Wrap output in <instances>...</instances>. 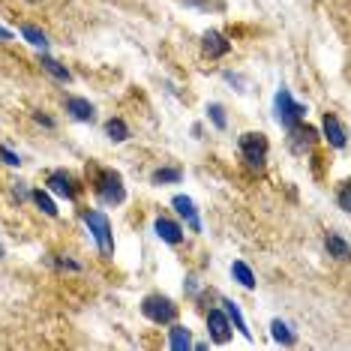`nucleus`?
<instances>
[{
    "mask_svg": "<svg viewBox=\"0 0 351 351\" xmlns=\"http://www.w3.org/2000/svg\"><path fill=\"white\" fill-rule=\"evenodd\" d=\"M171 207L178 210L180 219H186V226L193 228L195 234L202 231V217H198V207H195V202H193L189 195H174V198H171Z\"/></svg>",
    "mask_w": 351,
    "mask_h": 351,
    "instance_id": "obj_10",
    "label": "nucleus"
},
{
    "mask_svg": "<svg viewBox=\"0 0 351 351\" xmlns=\"http://www.w3.org/2000/svg\"><path fill=\"white\" fill-rule=\"evenodd\" d=\"M222 306H226V309H222V313L228 315V322L234 324V330L241 333L243 339H252V330H250V324H246V318H243V313H241V306H237L234 300H228V298L222 300Z\"/></svg>",
    "mask_w": 351,
    "mask_h": 351,
    "instance_id": "obj_14",
    "label": "nucleus"
},
{
    "mask_svg": "<svg viewBox=\"0 0 351 351\" xmlns=\"http://www.w3.org/2000/svg\"><path fill=\"white\" fill-rule=\"evenodd\" d=\"M324 250L330 252V258H339V261L348 258V241L342 234H333V231L324 237Z\"/></svg>",
    "mask_w": 351,
    "mask_h": 351,
    "instance_id": "obj_17",
    "label": "nucleus"
},
{
    "mask_svg": "<svg viewBox=\"0 0 351 351\" xmlns=\"http://www.w3.org/2000/svg\"><path fill=\"white\" fill-rule=\"evenodd\" d=\"M106 135H108L111 141H117V145H121V141L130 138V126H126L121 117H111V121L106 123Z\"/></svg>",
    "mask_w": 351,
    "mask_h": 351,
    "instance_id": "obj_22",
    "label": "nucleus"
},
{
    "mask_svg": "<svg viewBox=\"0 0 351 351\" xmlns=\"http://www.w3.org/2000/svg\"><path fill=\"white\" fill-rule=\"evenodd\" d=\"M82 217H84V226L90 228L93 243H97L99 255H102V258H111V255H114V234H111L108 217L102 210H84Z\"/></svg>",
    "mask_w": 351,
    "mask_h": 351,
    "instance_id": "obj_2",
    "label": "nucleus"
},
{
    "mask_svg": "<svg viewBox=\"0 0 351 351\" xmlns=\"http://www.w3.org/2000/svg\"><path fill=\"white\" fill-rule=\"evenodd\" d=\"M54 265H58V267H66V270H82V267L75 265V261H69V258H58Z\"/></svg>",
    "mask_w": 351,
    "mask_h": 351,
    "instance_id": "obj_30",
    "label": "nucleus"
},
{
    "mask_svg": "<svg viewBox=\"0 0 351 351\" xmlns=\"http://www.w3.org/2000/svg\"><path fill=\"white\" fill-rule=\"evenodd\" d=\"M315 141H318V130H313V126H306V123H298L289 130V147H291V154H298V156H306L309 150L315 147Z\"/></svg>",
    "mask_w": 351,
    "mask_h": 351,
    "instance_id": "obj_6",
    "label": "nucleus"
},
{
    "mask_svg": "<svg viewBox=\"0 0 351 351\" xmlns=\"http://www.w3.org/2000/svg\"><path fill=\"white\" fill-rule=\"evenodd\" d=\"M274 114H276V123L282 126V130H291V126L303 123V117H306V106L291 97L289 87H279L276 97H274Z\"/></svg>",
    "mask_w": 351,
    "mask_h": 351,
    "instance_id": "obj_1",
    "label": "nucleus"
},
{
    "mask_svg": "<svg viewBox=\"0 0 351 351\" xmlns=\"http://www.w3.org/2000/svg\"><path fill=\"white\" fill-rule=\"evenodd\" d=\"M34 121H36V123H43L45 130H54V121H51V117H45L43 111H39V114H34Z\"/></svg>",
    "mask_w": 351,
    "mask_h": 351,
    "instance_id": "obj_29",
    "label": "nucleus"
},
{
    "mask_svg": "<svg viewBox=\"0 0 351 351\" xmlns=\"http://www.w3.org/2000/svg\"><path fill=\"white\" fill-rule=\"evenodd\" d=\"M12 39V30L10 27H0V43H10Z\"/></svg>",
    "mask_w": 351,
    "mask_h": 351,
    "instance_id": "obj_31",
    "label": "nucleus"
},
{
    "mask_svg": "<svg viewBox=\"0 0 351 351\" xmlns=\"http://www.w3.org/2000/svg\"><path fill=\"white\" fill-rule=\"evenodd\" d=\"M154 231H156V237L162 243H169V246H178V243H183V228L178 226L174 219H169V217H156V222H154Z\"/></svg>",
    "mask_w": 351,
    "mask_h": 351,
    "instance_id": "obj_12",
    "label": "nucleus"
},
{
    "mask_svg": "<svg viewBox=\"0 0 351 351\" xmlns=\"http://www.w3.org/2000/svg\"><path fill=\"white\" fill-rule=\"evenodd\" d=\"M237 147H241V156L246 159L250 169H265V162H267V138L261 132H243L241 141H237Z\"/></svg>",
    "mask_w": 351,
    "mask_h": 351,
    "instance_id": "obj_5",
    "label": "nucleus"
},
{
    "mask_svg": "<svg viewBox=\"0 0 351 351\" xmlns=\"http://www.w3.org/2000/svg\"><path fill=\"white\" fill-rule=\"evenodd\" d=\"M30 198H34V204L39 207V210H43L45 213V217H58V204H54V198H51V193H49V189H34V193H30Z\"/></svg>",
    "mask_w": 351,
    "mask_h": 351,
    "instance_id": "obj_19",
    "label": "nucleus"
},
{
    "mask_svg": "<svg viewBox=\"0 0 351 351\" xmlns=\"http://www.w3.org/2000/svg\"><path fill=\"white\" fill-rule=\"evenodd\" d=\"M141 313H145V318L154 324L178 322V306H174V300L165 298V294H147V298L141 300Z\"/></svg>",
    "mask_w": 351,
    "mask_h": 351,
    "instance_id": "obj_4",
    "label": "nucleus"
},
{
    "mask_svg": "<svg viewBox=\"0 0 351 351\" xmlns=\"http://www.w3.org/2000/svg\"><path fill=\"white\" fill-rule=\"evenodd\" d=\"M207 117H210V123L217 126V130H228V117H226V108H222L219 102H210V106H207Z\"/></svg>",
    "mask_w": 351,
    "mask_h": 351,
    "instance_id": "obj_24",
    "label": "nucleus"
},
{
    "mask_svg": "<svg viewBox=\"0 0 351 351\" xmlns=\"http://www.w3.org/2000/svg\"><path fill=\"white\" fill-rule=\"evenodd\" d=\"M21 36L27 39L30 45H34V49H43V51H49V36L43 34V30L39 27H34V25H25L21 27Z\"/></svg>",
    "mask_w": 351,
    "mask_h": 351,
    "instance_id": "obj_23",
    "label": "nucleus"
},
{
    "mask_svg": "<svg viewBox=\"0 0 351 351\" xmlns=\"http://www.w3.org/2000/svg\"><path fill=\"white\" fill-rule=\"evenodd\" d=\"M339 207H342V210H351V195H348V183H342V186H339Z\"/></svg>",
    "mask_w": 351,
    "mask_h": 351,
    "instance_id": "obj_26",
    "label": "nucleus"
},
{
    "mask_svg": "<svg viewBox=\"0 0 351 351\" xmlns=\"http://www.w3.org/2000/svg\"><path fill=\"white\" fill-rule=\"evenodd\" d=\"M202 51L210 60H219V58H226V54L231 51V43L219 34V30H207V34L202 36Z\"/></svg>",
    "mask_w": 351,
    "mask_h": 351,
    "instance_id": "obj_11",
    "label": "nucleus"
},
{
    "mask_svg": "<svg viewBox=\"0 0 351 351\" xmlns=\"http://www.w3.org/2000/svg\"><path fill=\"white\" fill-rule=\"evenodd\" d=\"M180 180H183L180 169H156L150 174V183H154V186H169V183H180Z\"/></svg>",
    "mask_w": 351,
    "mask_h": 351,
    "instance_id": "obj_21",
    "label": "nucleus"
},
{
    "mask_svg": "<svg viewBox=\"0 0 351 351\" xmlns=\"http://www.w3.org/2000/svg\"><path fill=\"white\" fill-rule=\"evenodd\" d=\"M27 3H30V0H27Z\"/></svg>",
    "mask_w": 351,
    "mask_h": 351,
    "instance_id": "obj_33",
    "label": "nucleus"
},
{
    "mask_svg": "<svg viewBox=\"0 0 351 351\" xmlns=\"http://www.w3.org/2000/svg\"><path fill=\"white\" fill-rule=\"evenodd\" d=\"M231 276H234L243 289H255V274L246 261H234V265H231Z\"/></svg>",
    "mask_w": 351,
    "mask_h": 351,
    "instance_id": "obj_20",
    "label": "nucleus"
},
{
    "mask_svg": "<svg viewBox=\"0 0 351 351\" xmlns=\"http://www.w3.org/2000/svg\"><path fill=\"white\" fill-rule=\"evenodd\" d=\"M93 189H97V198L102 204H123L126 202V186H123V178L117 174L114 169H102L97 174V180H93Z\"/></svg>",
    "mask_w": 351,
    "mask_h": 351,
    "instance_id": "obj_3",
    "label": "nucleus"
},
{
    "mask_svg": "<svg viewBox=\"0 0 351 351\" xmlns=\"http://www.w3.org/2000/svg\"><path fill=\"white\" fill-rule=\"evenodd\" d=\"M169 348H171V351H189V348H193V333H189V327H180V324L171 322Z\"/></svg>",
    "mask_w": 351,
    "mask_h": 351,
    "instance_id": "obj_15",
    "label": "nucleus"
},
{
    "mask_svg": "<svg viewBox=\"0 0 351 351\" xmlns=\"http://www.w3.org/2000/svg\"><path fill=\"white\" fill-rule=\"evenodd\" d=\"M322 130H324V138H327V145L330 147H337L342 150L348 145V132H346V126H342V121L333 111H327V114L322 117Z\"/></svg>",
    "mask_w": 351,
    "mask_h": 351,
    "instance_id": "obj_9",
    "label": "nucleus"
},
{
    "mask_svg": "<svg viewBox=\"0 0 351 351\" xmlns=\"http://www.w3.org/2000/svg\"><path fill=\"white\" fill-rule=\"evenodd\" d=\"M27 183H15V189H12V193H15V198H19V202H25V198H30V193H27Z\"/></svg>",
    "mask_w": 351,
    "mask_h": 351,
    "instance_id": "obj_28",
    "label": "nucleus"
},
{
    "mask_svg": "<svg viewBox=\"0 0 351 351\" xmlns=\"http://www.w3.org/2000/svg\"><path fill=\"white\" fill-rule=\"evenodd\" d=\"M270 337H274V339L279 342V346H294V342H298V337H294V330L282 322V318H274V322H270Z\"/></svg>",
    "mask_w": 351,
    "mask_h": 351,
    "instance_id": "obj_18",
    "label": "nucleus"
},
{
    "mask_svg": "<svg viewBox=\"0 0 351 351\" xmlns=\"http://www.w3.org/2000/svg\"><path fill=\"white\" fill-rule=\"evenodd\" d=\"M0 258H3V246H0Z\"/></svg>",
    "mask_w": 351,
    "mask_h": 351,
    "instance_id": "obj_32",
    "label": "nucleus"
},
{
    "mask_svg": "<svg viewBox=\"0 0 351 351\" xmlns=\"http://www.w3.org/2000/svg\"><path fill=\"white\" fill-rule=\"evenodd\" d=\"M198 291H202V285H198V279H195V276H186V294H193V298H195Z\"/></svg>",
    "mask_w": 351,
    "mask_h": 351,
    "instance_id": "obj_27",
    "label": "nucleus"
},
{
    "mask_svg": "<svg viewBox=\"0 0 351 351\" xmlns=\"http://www.w3.org/2000/svg\"><path fill=\"white\" fill-rule=\"evenodd\" d=\"M0 159H3L6 165H12V169H19V165H21V156H19V154H12V150H10V147H3V145H0Z\"/></svg>",
    "mask_w": 351,
    "mask_h": 351,
    "instance_id": "obj_25",
    "label": "nucleus"
},
{
    "mask_svg": "<svg viewBox=\"0 0 351 351\" xmlns=\"http://www.w3.org/2000/svg\"><path fill=\"white\" fill-rule=\"evenodd\" d=\"M207 337H210V342H217V346H226L231 339V322L222 309H210L207 313Z\"/></svg>",
    "mask_w": 351,
    "mask_h": 351,
    "instance_id": "obj_7",
    "label": "nucleus"
},
{
    "mask_svg": "<svg viewBox=\"0 0 351 351\" xmlns=\"http://www.w3.org/2000/svg\"><path fill=\"white\" fill-rule=\"evenodd\" d=\"M45 186H49L51 195L66 198V202H75L78 198V186H75V180L69 178L66 171H51L49 178H45Z\"/></svg>",
    "mask_w": 351,
    "mask_h": 351,
    "instance_id": "obj_8",
    "label": "nucleus"
},
{
    "mask_svg": "<svg viewBox=\"0 0 351 351\" xmlns=\"http://www.w3.org/2000/svg\"><path fill=\"white\" fill-rule=\"evenodd\" d=\"M39 66L45 69V73H49L51 78H58V82H63V84H69L73 82V73H69L66 66H63V63H58L54 58H49V54L43 51V58H39Z\"/></svg>",
    "mask_w": 351,
    "mask_h": 351,
    "instance_id": "obj_16",
    "label": "nucleus"
},
{
    "mask_svg": "<svg viewBox=\"0 0 351 351\" xmlns=\"http://www.w3.org/2000/svg\"><path fill=\"white\" fill-rule=\"evenodd\" d=\"M66 114L78 123H90L93 121V106L84 97H66Z\"/></svg>",
    "mask_w": 351,
    "mask_h": 351,
    "instance_id": "obj_13",
    "label": "nucleus"
}]
</instances>
